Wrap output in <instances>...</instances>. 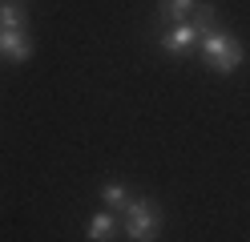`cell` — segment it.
Segmentation results:
<instances>
[{
    "instance_id": "obj_4",
    "label": "cell",
    "mask_w": 250,
    "mask_h": 242,
    "mask_svg": "<svg viewBox=\"0 0 250 242\" xmlns=\"http://www.w3.org/2000/svg\"><path fill=\"white\" fill-rule=\"evenodd\" d=\"M198 41H202V32L186 21V24H174L169 32H162V37H158V48L169 53V57H186L190 48H198Z\"/></svg>"
},
{
    "instance_id": "obj_7",
    "label": "cell",
    "mask_w": 250,
    "mask_h": 242,
    "mask_svg": "<svg viewBox=\"0 0 250 242\" xmlns=\"http://www.w3.org/2000/svg\"><path fill=\"white\" fill-rule=\"evenodd\" d=\"M101 202H105V210H113V214L121 218L125 210H129L133 194H129V186H125V182H117V177H109V182L101 186Z\"/></svg>"
},
{
    "instance_id": "obj_5",
    "label": "cell",
    "mask_w": 250,
    "mask_h": 242,
    "mask_svg": "<svg viewBox=\"0 0 250 242\" xmlns=\"http://www.w3.org/2000/svg\"><path fill=\"white\" fill-rule=\"evenodd\" d=\"M117 230H121V222L113 210H93L89 222H85V238L89 242H117Z\"/></svg>"
},
{
    "instance_id": "obj_6",
    "label": "cell",
    "mask_w": 250,
    "mask_h": 242,
    "mask_svg": "<svg viewBox=\"0 0 250 242\" xmlns=\"http://www.w3.org/2000/svg\"><path fill=\"white\" fill-rule=\"evenodd\" d=\"M198 8V0H158V24H186L190 12Z\"/></svg>"
},
{
    "instance_id": "obj_2",
    "label": "cell",
    "mask_w": 250,
    "mask_h": 242,
    "mask_svg": "<svg viewBox=\"0 0 250 242\" xmlns=\"http://www.w3.org/2000/svg\"><path fill=\"white\" fill-rule=\"evenodd\" d=\"M121 218H125V238L129 242H158L162 238L166 214H162V206L153 198H133Z\"/></svg>"
},
{
    "instance_id": "obj_8",
    "label": "cell",
    "mask_w": 250,
    "mask_h": 242,
    "mask_svg": "<svg viewBox=\"0 0 250 242\" xmlns=\"http://www.w3.org/2000/svg\"><path fill=\"white\" fill-rule=\"evenodd\" d=\"M24 24H28L24 0H0V28H24Z\"/></svg>"
},
{
    "instance_id": "obj_1",
    "label": "cell",
    "mask_w": 250,
    "mask_h": 242,
    "mask_svg": "<svg viewBox=\"0 0 250 242\" xmlns=\"http://www.w3.org/2000/svg\"><path fill=\"white\" fill-rule=\"evenodd\" d=\"M198 53H202V65H206L210 73H222V77L238 73V65L246 61V48H242V41L234 37V32H226V28H214V32H206V37L198 41Z\"/></svg>"
},
{
    "instance_id": "obj_9",
    "label": "cell",
    "mask_w": 250,
    "mask_h": 242,
    "mask_svg": "<svg viewBox=\"0 0 250 242\" xmlns=\"http://www.w3.org/2000/svg\"><path fill=\"white\" fill-rule=\"evenodd\" d=\"M190 24L206 37V32H214L218 28V4H210V0H198V8L190 12Z\"/></svg>"
},
{
    "instance_id": "obj_3",
    "label": "cell",
    "mask_w": 250,
    "mask_h": 242,
    "mask_svg": "<svg viewBox=\"0 0 250 242\" xmlns=\"http://www.w3.org/2000/svg\"><path fill=\"white\" fill-rule=\"evenodd\" d=\"M33 53H37V44H33V37L24 28H0V61L24 65Z\"/></svg>"
}]
</instances>
